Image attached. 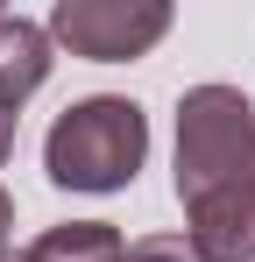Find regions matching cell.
<instances>
[{"instance_id":"cell-1","label":"cell","mask_w":255,"mask_h":262,"mask_svg":"<svg viewBox=\"0 0 255 262\" xmlns=\"http://www.w3.org/2000/svg\"><path fill=\"white\" fill-rule=\"evenodd\" d=\"M177 199L199 262H255V106L234 85L177 99Z\"/></svg>"},{"instance_id":"cell-2","label":"cell","mask_w":255,"mask_h":262,"mask_svg":"<svg viewBox=\"0 0 255 262\" xmlns=\"http://www.w3.org/2000/svg\"><path fill=\"white\" fill-rule=\"evenodd\" d=\"M142 156H149V114L114 92L64 106L42 142V170L64 191H121V184H135Z\"/></svg>"},{"instance_id":"cell-3","label":"cell","mask_w":255,"mask_h":262,"mask_svg":"<svg viewBox=\"0 0 255 262\" xmlns=\"http://www.w3.org/2000/svg\"><path fill=\"white\" fill-rule=\"evenodd\" d=\"M50 36L71 57L128 64V57H142V50H156L170 36V0H57Z\"/></svg>"},{"instance_id":"cell-4","label":"cell","mask_w":255,"mask_h":262,"mask_svg":"<svg viewBox=\"0 0 255 262\" xmlns=\"http://www.w3.org/2000/svg\"><path fill=\"white\" fill-rule=\"evenodd\" d=\"M42 78H50V29L22 21V14H0V106L14 114Z\"/></svg>"},{"instance_id":"cell-5","label":"cell","mask_w":255,"mask_h":262,"mask_svg":"<svg viewBox=\"0 0 255 262\" xmlns=\"http://www.w3.org/2000/svg\"><path fill=\"white\" fill-rule=\"evenodd\" d=\"M121 248H128V241L107 227V220H64V227L36 234L14 262H114Z\"/></svg>"},{"instance_id":"cell-6","label":"cell","mask_w":255,"mask_h":262,"mask_svg":"<svg viewBox=\"0 0 255 262\" xmlns=\"http://www.w3.org/2000/svg\"><path fill=\"white\" fill-rule=\"evenodd\" d=\"M114 262H199V255H192L184 234H142V241H128Z\"/></svg>"},{"instance_id":"cell-7","label":"cell","mask_w":255,"mask_h":262,"mask_svg":"<svg viewBox=\"0 0 255 262\" xmlns=\"http://www.w3.org/2000/svg\"><path fill=\"white\" fill-rule=\"evenodd\" d=\"M7 227H14V199L0 191V262H7Z\"/></svg>"},{"instance_id":"cell-8","label":"cell","mask_w":255,"mask_h":262,"mask_svg":"<svg viewBox=\"0 0 255 262\" xmlns=\"http://www.w3.org/2000/svg\"><path fill=\"white\" fill-rule=\"evenodd\" d=\"M7 149H14V114L0 106V163H7Z\"/></svg>"}]
</instances>
